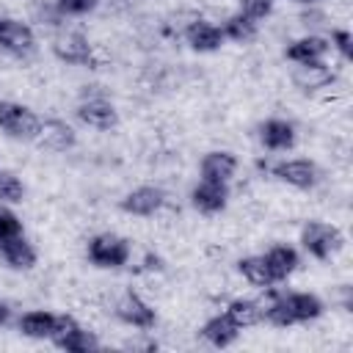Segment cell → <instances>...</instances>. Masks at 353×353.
<instances>
[{
  "mask_svg": "<svg viewBox=\"0 0 353 353\" xmlns=\"http://www.w3.org/2000/svg\"><path fill=\"white\" fill-rule=\"evenodd\" d=\"M323 314V301L312 292H287V295H276L268 306H265V320L287 328L295 323H306Z\"/></svg>",
  "mask_w": 353,
  "mask_h": 353,
  "instance_id": "cell-1",
  "label": "cell"
},
{
  "mask_svg": "<svg viewBox=\"0 0 353 353\" xmlns=\"http://www.w3.org/2000/svg\"><path fill=\"white\" fill-rule=\"evenodd\" d=\"M345 237L334 223L325 221H309L301 229V245L314 256V259H331L342 248Z\"/></svg>",
  "mask_w": 353,
  "mask_h": 353,
  "instance_id": "cell-2",
  "label": "cell"
},
{
  "mask_svg": "<svg viewBox=\"0 0 353 353\" xmlns=\"http://www.w3.org/2000/svg\"><path fill=\"white\" fill-rule=\"evenodd\" d=\"M61 350L66 353H91L99 350V342L91 331H85L74 317L69 314H55V331L50 336Z\"/></svg>",
  "mask_w": 353,
  "mask_h": 353,
  "instance_id": "cell-3",
  "label": "cell"
},
{
  "mask_svg": "<svg viewBox=\"0 0 353 353\" xmlns=\"http://www.w3.org/2000/svg\"><path fill=\"white\" fill-rule=\"evenodd\" d=\"M39 127H41V119H39L30 108H25V105H19V102L0 99V130H6L11 138L36 141Z\"/></svg>",
  "mask_w": 353,
  "mask_h": 353,
  "instance_id": "cell-4",
  "label": "cell"
},
{
  "mask_svg": "<svg viewBox=\"0 0 353 353\" xmlns=\"http://www.w3.org/2000/svg\"><path fill=\"white\" fill-rule=\"evenodd\" d=\"M88 259L97 268H124L130 262V243L119 234H97L88 240Z\"/></svg>",
  "mask_w": 353,
  "mask_h": 353,
  "instance_id": "cell-5",
  "label": "cell"
},
{
  "mask_svg": "<svg viewBox=\"0 0 353 353\" xmlns=\"http://www.w3.org/2000/svg\"><path fill=\"white\" fill-rule=\"evenodd\" d=\"M116 317H119L121 323H127V325H132V328H143V331L157 323L154 309H152L138 292H132V290H127V292L116 301Z\"/></svg>",
  "mask_w": 353,
  "mask_h": 353,
  "instance_id": "cell-6",
  "label": "cell"
},
{
  "mask_svg": "<svg viewBox=\"0 0 353 353\" xmlns=\"http://www.w3.org/2000/svg\"><path fill=\"white\" fill-rule=\"evenodd\" d=\"M0 47L11 55H28L36 50V36L30 25L11 17H0Z\"/></svg>",
  "mask_w": 353,
  "mask_h": 353,
  "instance_id": "cell-7",
  "label": "cell"
},
{
  "mask_svg": "<svg viewBox=\"0 0 353 353\" xmlns=\"http://www.w3.org/2000/svg\"><path fill=\"white\" fill-rule=\"evenodd\" d=\"M273 176L281 179V182H287V185H292V188H298V190H309V188L317 185L320 171H317V165L312 160H301L298 157V160H281V163H276L273 165Z\"/></svg>",
  "mask_w": 353,
  "mask_h": 353,
  "instance_id": "cell-8",
  "label": "cell"
},
{
  "mask_svg": "<svg viewBox=\"0 0 353 353\" xmlns=\"http://www.w3.org/2000/svg\"><path fill=\"white\" fill-rule=\"evenodd\" d=\"M190 201L199 212L204 215H215L221 210H226L229 204V182H212V179H201L193 190H190Z\"/></svg>",
  "mask_w": 353,
  "mask_h": 353,
  "instance_id": "cell-9",
  "label": "cell"
},
{
  "mask_svg": "<svg viewBox=\"0 0 353 353\" xmlns=\"http://www.w3.org/2000/svg\"><path fill=\"white\" fill-rule=\"evenodd\" d=\"M77 116H80L83 124H88L94 130H102V132L105 130H113L119 124V113H116V108L105 97H88V99H83L77 105Z\"/></svg>",
  "mask_w": 353,
  "mask_h": 353,
  "instance_id": "cell-10",
  "label": "cell"
},
{
  "mask_svg": "<svg viewBox=\"0 0 353 353\" xmlns=\"http://www.w3.org/2000/svg\"><path fill=\"white\" fill-rule=\"evenodd\" d=\"M163 204H165V193L160 188H154V185H141V188L130 190L121 199V210L130 212V215H141V218L154 215Z\"/></svg>",
  "mask_w": 353,
  "mask_h": 353,
  "instance_id": "cell-11",
  "label": "cell"
},
{
  "mask_svg": "<svg viewBox=\"0 0 353 353\" xmlns=\"http://www.w3.org/2000/svg\"><path fill=\"white\" fill-rule=\"evenodd\" d=\"M74 130L66 124V121H61V119H47V121H41V127H39V135H36V143L41 146V149H47V152H66V149H72L74 146Z\"/></svg>",
  "mask_w": 353,
  "mask_h": 353,
  "instance_id": "cell-12",
  "label": "cell"
},
{
  "mask_svg": "<svg viewBox=\"0 0 353 353\" xmlns=\"http://www.w3.org/2000/svg\"><path fill=\"white\" fill-rule=\"evenodd\" d=\"M52 52L74 66H88L91 63V44L83 33H63L52 41Z\"/></svg>",
  "mask_w": 353,
  "mask_h": 353,
  "instance_id": "cell-13",
  "label": "cell"
},
{
  "mask_svg": "<svg viewBox=\"0 0 353 353\" xmlns=\"http://www.w3.org/2000/svg\"><path fill=\"white\" fill-rule=\"evenodd\" d=\"M328 50H331V41H325L320 36H303V39L290 41L284 55L292 63H317V61H323L328 55Z\"/></svg>",
  "mask_w": 353,
  "mask_h": 353,
  "instance_id": "cell-14",
  "label": "cell"
},
{
  "mask_svg": "<svg viewBox=\"0 0 353 353\" xmlns=\"http://www.w3.org/2000/svg\"><path fill=\"white\" fill-rule=\"evenodd\" d=\"M259 141L270 152H287L295 146V127L284 119H268L259 127Z\"/></svg>",
  "mask_w": 353,
  "mask_h": 353,
  "instance_id": "cell-15",
  "label": "cell"
},
{
  "mask_svg": "<svg viewBox=\"0 0 353 353\" xmlns=\"http://www.w3.org/2000/svg\"><path fill=\"white\" fill-rule=\"evenodd\" d=\"M201 179H212V182H229L237 171V157L232 152H223V149H215V152H207L201 157Z\"/></svg>",
  "mask_w": 353,
  "mask_h": 353,
  "instance_id": "cell-16",
  "label": "cell"
},
{
  "mask_svg": "<svg viewBox=\"0 0 353 353\" xmlns=\"http://www.w3.org/2000/svg\"><path fill=\"white\" fill-rule=\"evenodd\" d=\"M185 39L196 52H212V50H218L223 44V30L218 25L207 22V19H196V22L188 25Z\"/></svg>",
  "mask_w": 353,
  "mask_h": 353,
  "instance_id": "cell-17",
  "label": "cell"
},
{
  "mask_svg": "<svg viewBox=\"0 0 353 353\" xmlns=\"http://www.w3.org/2000/svg\"><path fill=\"white\" fill-rule=\"evenodd\" d=\"M240 331H243V328H240L226 312L210 317V320L201 325V336H204L210 345H215V347H229L232 342H237Z\"/></svg>",
  "mask_w": 353,
  "mask_h": 353,
  "instance_id": "cell-18",
  "label": "cell"
},
{
  "mask_svg": "<svg viewBox=\"0 0 353 353\" xmlns=\"http://www.w3.org/2000/svg\"><path fill=\"white\" fill-rule=\"evenodd\" d=\"M0 256L14 270H30L36 265V248L25 240V234H17V237L3 240L0 243Z\"/></svg>",
  "mask_w": 353,
  "mask_h": 353,
  "instance_id": "cell-19",
  "label": "cell"
},
{
  "mask_svg": "<svg viewBox=\"0 0 353 353\" xmlns=\"http://www.w3.org/2000/svg\"><path fill=\"white\" fill-rule=\"evenodd\" d=\"M262 256H265V262H268V268H270L273 281H284V279L298 268V262H301V256H298V251H295L292 245H273V248L265 251Z\"/></svg>",
  "mask_w": 353,
  "mask_h": 353,
  "instance_id": "cell-20",
  "label": "cell"
},
{
  "mask_svg": "<svg viewBox=\"0 0 353 353\" xmlns=\"http://www.w3.org/2000/svg\"><path fill=\"white\" fill-rule=\"evenodd\" d=\"M19 331L30 339H50L52 331H55V314L52 312H44V309H33V312H25L19 317Z\"/></svg>",
  "mask_w": 353,
  "mask_h": 353,
  "instance_id": "cell-21",
  "label": "cell"
},
{
  "mask_svg": "<svg viewBox=\"0 0 353 353\" xmlns=\"http://www.w3.org/2000/svg\"><path fill=\"white\" fill-rule=\"evenodd\" d=\"M292 80H295L301 88L312 91V88L328 85V83L334 80V74H331V69H328L323 61H317V63H298L295 72H292Z\"/></svg>",
  "mask_w": 353,
  "mask_h": 353,
  "instance_id": "cell-22",
  "label": "cell"
},
{
  "mask_svg": "<svg viewBox=\"0 0 353 353\" xmlns=\"http://www.w3.org/2000/svg\"><path fill=\"white\" fill-rule=\"evenodd\" d=\"M226 314L240 325V328H248V325H256L259 320H265V309L251 301V298H234L229 306H226Z\"/></svg>",
  "mask_w": 353,
  "mask_h": 353,
  "instance_id": "cell-23",
  "label": "cell"
},
{
  "mask_svg": "<svg viewBox=\"0 0 353 353\" xmlns=\"http://www.w3.org/2000/svg\"><path fill=\"white\" fill-rule=\"evenodd\" d=\"M237 270L245 276V281H251L254 287H270L276 284L273 276H270V268L265 262V256H243L237 262Z\"/></svg>",
  "mask_w": 353,
  "mask_h": 353,
  "instance_id": "cell-24",
  "label": "cell"
},
{
  "mask_svg": "<svg viewBox=\"0 0 353 353\" xmlns=\"http://www.w3.org/2000/svg\"><path fill=\"white\" fill-rule=\"evenodd\" d=\"M223 39H232V41H251L254 36H256V22L254 19H248L245 14H232L226 22H223Z\"/></svg>",
  "mask_w": 353,
  "mask_h": 353,
  "instance_id": "cell-25",
  "label": "cell"
},
{
  "mask_svg": "<svg viewBox=\"0 0 353 353\" xmlns=\"http://www.w3.org/2000/svg\"><path fill=\"white\" fill-rule=\"evenodd\" d=\"M22 196H25L22 179L17 174H11V171H0V201L17 204V201H22Z\"/></svg>",
  "mask_w": 353,
  "mask_h": 353,
  "instance_id": "cell-26",
  "label": "cell"
},
{
  "mask_svg": "<svg viewBox=\"0 0 353 353\" xmlns=\"http://www.w3.org/2000/svg\"><path fill=\"white\" fill-rule=\"evenodd\" d=\"M17 234H22V221L14 210L6 207V201H0V243L8 237H17Z\"/></svg>",
  "mask_w": 353,
  "mask_h": 353,
  "instance_id": "cell-27",
  "label": "cell"
},
{
  "mask_svg": "<svg viewBox=\"0 0 353 353\" xmlns=\"http://www.w3.org/2000/svg\"><path fill=\"white\" fill-rule=\"evenodd\" d=\"M240 3V14H245L248 19H265L273 11V0H237Z\"/></svg>",
  "mask_w": 353,
  "mask_h": 353,
  "instance_id": "cell-28",
  "label": "cell"
},
{
  "mask_svg": "<svg viewBox=\"0 0 353 353\" xmlns=\"http://www.w3.org/2000/svg\"><path fill=\"white\" fill-rule=\"evenodd\" d=\"M97 3H99V0H55L58 11L66 14V17H83V14L94 11Z\"/></svg>",
  "mask_w": 353,
  "mask_h": 353,
  "instance_id": "cell-29",
  "label": "cell"
},
{
  "mask_svg": "<svg viewBox=\"0 0 353 353\" xmlns=\"http://www.w3.org/2000/svg\"><path fill=\"white\" fill-rule=\"evenodd\" d=\"M331 47H336L339 55L345 61H350L353 58V36H350V30H334L331 33Z\"/></svg>",
  "mask_w": 353,
  "mask_h": 353,
  "instance_id": "cell-30",
  "label": "cell"
},
{
  "mask_svg": "<svg viewBox=\"0 0 353 353\" xmlns=\"http://www.w3.org/2000/svg\"><path fill=\"white\" fill-rule=\"evenodd\" d=\"M8 317H11V306H8L6 301H0V325H6Z\"/></svg>",
  "mask_w": 353,
  "mask_h": 353,
  "instance_id": "cell-31",
  "label": "cell"
},
{
  "mask_svg": "<svg viewBox=\"0 0 353 353\" xmlns=\"http://www.w3.org/2000/svg\"><path fill=\"white\" fill-rule=\"evenodd\" d=\"M298 3H312V0H298Z\"/></svg>",
  "mask_w": 353,
  "mask_h": 353,
  "instance_id": "cell-32",
  "label": "cell"
}]
</instances>
